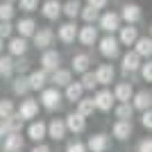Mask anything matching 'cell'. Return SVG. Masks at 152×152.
Returning <instances> with one entry per match:
<instances>
[{
    "label": "cell",
    "mask_w": 152,
    "mask_h": 152,
    "mask_svg": "<svg viewBox=\"0 0 152 152\" xmlns=\"http://www.w3.org/2000/svg\"><path fill=\"white\" fill-rule=\"evenodd\" d=\"M14 91H16L18 95H25L27 91H30V84H27V77H23V75H20L18 80L14 82Z\"/></svg>",
    "instance_id": "cell-37"
},
{
    "label": "cell",
    "mask_w": 152,
    "mask_h": 152,
    "mask_svg": "<svg viewBox=\"0 0 152 152\" xmlns=\"http://www.w3.org/2000/svg\"><path fill=\"white\" fill-rule=\"evenodd\" d=\"M80 84H82V89H93L98 82H95V75H93V73L84 70V73H82V82H80Z\"/></svg>",
    "instance_id": "cell-38"
},
{
    "label": "cell",
    "mask_w": 152,
    "mask_h": 152,
    "mask_svg": "<svg viewBox=\"0 0 152 152\" xmlns=\"http://www.w3.org/2000/svg\"><path fill=\"white\" fill-rule=\"evenodd\" d=\"M45 82H48V75H45V70H34V73L27 77V84H30V89H43Z\"/></svg>",
    "instance_id": "cell-22"
},
{
    "label": "cell",
    "mask_w": 152,
    "mask_h": 152,
    "mask_svg": "<svg viewBox=\"0 0 152 152\" xmlns=\"http://www.w3.org/2000/svg\"><path fill=\"white\" fill-rule=\"evenodd\" d=\"M23 148V136L20 132H7L5 134V143H2V150L5 152H14Z\"/></svg>",
    "instance_id": "cell-7"
},
{
    "label": "cell",
    "mask_w": 152,
    "mask_h": 152,
    "mask_svg": "<svg viewBox=\"0 0 152 152\" xmlns=\"http://www.w3.org/2000/svg\"><path fill=\"white\" fill-rule=\"evenodd\" d=\"M93 109H95V104H93V98H91V100H77V114H82L84 118L93 114Z\"/></svg>",
    "instance_id": "cell-33"
},
{
    "label": "cell",
    "mask_w": 152,
    "mask_h": 152,
    "mask_svg": "<svg viewBox=\"0 0 152 152\" xmlns=\"http://www.w3.org/2000/svg\"><path fill=\"white\" fill-rule=\"evenodd\" d=\"M14 152H20V150H14Z\"/></svg>",
    "instance_id": "cell-51"
},
{
    "label": "cell",
    "mask_w": 152,
    "mask_h": 152,
    "mask_svg": "<svg viewBox=\"0 0 152 152\" xmlns=\"http://www.w3.org/2000/svg\"><path fill=\"white\" fill-rule=\"evenodd\" d=\"M89 64H91V57L89 55H75L73 57V70L75 73H84V70H89Z\"/></svg>",
    "instance_id": "cell-29"
},
{
    "label": "cell",
    "mask_w": 152,
    "mask_h": 152,
    "mask_svg": "<svg viewBox=\"0 0 152 152\" xmlns=\"http://www.w3.org/2000/svg\"><path fill=\"white\" fill-rule=\"evenodd\" d=\"M82 84L80 82H73L70 80L68 84H66V100H70V102H77L80 98H82Z\"/></svg>",
    "instance_id": "cell-24"
},
{
    "label": "cell",
    "mask_w": 152,
    "mask_h": 152,
    "mask_svg": "<svg viewBox=\"0 0 152 152\" xmlns=\"http://www.w3.org/2000/svg\"><path fill=\"white\" fill-rule=\"evenodd\" d=\"M109 136L107 134H95V136H91L89 139V143H86V148H89L91 152H104L109 148Z\"/></svg>",
    "instance_id": "cell-8"
},
{
    "label": "cell",
    "mask_w": 152,
    "mask_h": 152,
    "mask_svg": "<svg viewBox=\"0 0 152 152\" xmlns=\"http://www.w3.org/2000/svg\"><path fill=\"white\" fill-rule=\"evenodd\" d=\"M32 37H34V45H37V48H43V50H45V48H50L52 41H55V34H52V30H48V27L34 32Z\"/></svg>",
    "instance_id": "cell-5"
},
{
    "label": "cell",
    "mask_w": 152,
    "mask_h": 152,
    "mask_svg": "<svg viewBox=\"0 0 152 152\" xmlns=\"http://www.w3.org/2000/svg\"><path fill=\"white\" fill-rule=\"evenodd\" d=\"M150 102H152V93H150V91H139V93L134 95V104H132V107L145 111V109H150Z\"/></svg>",
    "instance_id": "cell-20"
},
{
    "label": "cell",
    "mask_w": 152,
    "mask_h": 152,
    "mask_svg": "<svg viewBox=\"0 0 152 152\" xmlns=\"http://www.w3.org/2000/svg\"><path fill=\"white\" fill-rule=\"evenodd\" d=\"M121 30V39H118V43L121 45H132L136 39H139V32H136V27L127 25V27H118Z\"/></svg>",
    "instance_id": "cell-18"
},
{
    "label": "cell",
    "mask_w": 152,
    "mask_h": 152,
    "mask_svg": "<svg viewBox=\"0 0 152 152\" xmlns=\"http://www.w3.org/2000/svg\"><path fill=\"white\" fill-rule=\"evenodd\" d=\"M25 50H27V41L23 37H16V39L9 41V52H12V55L20 57V55H25Z\"/></svg>",
    "instance_id": "cell-26"
},
{
    "label": "cell",
    "mask_w": 152,
    "mask_h": 152,
    "mask_svg": "<svg viewBox=\"0 0 152 152\" xmlns=\"http://www.w3.org/2000/svg\"><path fill=\"white\" fill-rule=\"evenodd\" d=\"M114 100L118 102H129L132 100V84L129 82H121L114 91Z\"/></svg>",
    "instance_id": "cell-19"
},
{
    "label": "cell",
    "mask_w": 152,
    "mask_h": 152,
    "mask_svg": "<svg viewBox=\"0 0 152 152\" xmlns=\"http://www.w3.org/2000/svg\"><path fill=\"white\" fill-rule=\"evenodd\" d=\"M7 134V127H5V123H2V118H0V136H5Z\"/></svg>",
    "instance_id": "cell-49"
},
{
    "label": "cell",
    "mask_w": 152,
    "mask_h": 152,
    "mask_svg": "<svg viewBox=\"0 0 152 152\" xmlns=\"http://www.w3.org/2000/svg\"><path fill=\"white\" fill-rule=\"evenodd\" d=\"M14 68L18 70V73H25V70L30 68V59H20V61H16V64H14Z\"/></svg>",
    "instance_id": "cell-45"
},
{
    "label": "cell",
    "mask_w": 152,
    "mask_h": 152,
    "mask_svg": "<svg viewBox=\"0 0 152 152\" xmlns=\"http://www.w3.org/2000/svg\"><path fill=\"white\" fill-rule=\"evenodd\" d=\"M98 14H100V9H93L91 5H86L84 9H80V16H82L86 23H91V25H93L95 20H98Z\"/></svg>",
    "instance_id": "cell-34"
},
{
    "label": "cell",
    "mask_w": 152,
    "mask_h": 152,
    "mask_svg": "<svg viewBox=\"0 0 152 152\" xmlns=\"http://www.w3.org/2000/svg\"><path fill=\"white\" fill-rule=\"evenodd\" d=\"M14 16V5L12 2H0V20H12Z\"/></svg>",
    "instance_id": "cell-36"
},
{
    "label": "cell",
    "mask_w": 152,
    "mask_h": 152,
    "mask_svg": "<svg viewBox=\"0 0 152 152\" xmlns=\"http://www.w3.org/2000/svg\"><path fill=\"white\" fill-rule=\"evenodd\" d=\"M95 109H100V111H109L111 109V104H114V93L111 91H100V93L95 95V100H93Z\"/></svg>",
    "instance_id": "cell-9"
},
{
    "label": "cell",
    "mask_w": 152,
    "mask_h": 152,
    "mask_svg": "<svg viewBox=\"0 0 152 152\" xmlns=\"http://www.w3.org/2000/svg\"><path fill=\"white\" fill-rule=\"evenodd\" d=\"M0 50H2V39H0Z\"/></svg>",
    "instance_id": "cell-50"
},
{
    "label": "cell",
    "mask_w": 152,
    "mask_h": 152,
    "mask_svg": "<svg viewBox=\"0 0 152 152\" xmlns=\"http://www.w3.org/2000/svg\"><path fill=\"white\" fill-rule=\"evenodd\" d=\"M80 9H82V5L77 2V0H68L66 5H61V12L68 16V18H75L77 14H80Z\"/></svg>",
    "instance_id": "cell-32"
},
{
    "label": "cell",
    "mask_w": 152,
    "mask_h": 152,
    "mask_svg": "<svg viewBox=\"0 0 152 152\" xmlns=\"http://www.w3.org/2000/svg\"><path fill=\"white\" fill-rule=\"evenodd\" d=\"M139 66H141V57L136 52L123 55V70H125V73H134V70H139Z\"/></svg>",
    "instance_id": "cell-17"
},
{
    "label": "cell",
    "mask_w": 152,
    "mask_h": 152,
    "mask_svg": "<svg viewBox=\"0 0 152 152\" xmlns=\"http://www.w3.org/2000/svg\"><path fill=\"white\" fill-rule=\"evenodd\" d=\"M9 114H14L12 100H0V118H7Z\"/></svg>",
    "instance_id": "cell-39"
},
{
    "label": "cell",
    "mask_w": 152,
    "mask_h": 152,
    "mask_svg": "<svg viewBox=\"0 0 152 152\" xmlns=\"http://www.w3.org/2000/svg\"><path fill=\"white\" fill-rule=\"evenodd\" d=\"M75 37H77V30H75L73 23H64V25L59 27V39H61L64 43H73Z\"/></svg>",
    "instance_id": "cell-23"
},
{
    "label": "cell",
    "mask_w": 152,
    "mask_h": 152,
    "mask_svg": "<svg viewBox=\"0 0 152 152\" xmlns=\"http://www.w3.org/2000/svg\"><path fill=\"white\" fill-rule=\"evenodd\" d=\"M139 152H152V141L150 139L141 141V143H139Z\"/></svg>",
    "instance_id": "cell-46"
},
{
    "label": "cell",
    "mask_w": 152,
    "mask_h": 152,
    "mask_svg": "<svg viewBox=\"0 0 152 152\" xmlns=\"http://www.w3.org/2000/svg\"><path fill=\"white\" fill-rule=\"evenodd\" d=\"M66 152H86V145L80 143V141H73V143L66 145Z\"/></svg>",
    "instance_id": "cell-43"
},
{
    "label": "cell",
    "mask_w": 152,
    "mask_h": 152,
    "mask_svg": "<svg viewBox=\"0 0 152 152\" xmlns=\"http://www.w3.org/2000/svg\"><path fill=\"white\" fill-rule=\"evenodd\" d=\"M12 32H14V25L9 23V20H2V23H0V39L12 37Z\"/></svg>",
    "instance_id": "cell-40"
},
{
    "label": "cell",
    "mask_w": 152,
    "mask_h": 152,
    "mask_svg": "<svg viewBox=\"0 0 152 152\" xmlns=\"http://www.w3.org/2000/svg\"><path fill=\"white\" fill-rule=\"evenodd\" d=\"M141 123H143V127H148V129L152 127V111H150V109H145V111H143V116H141Z\"/></svg>",
    "instance_id": "cell-44"
},
{
    "label": "cell",
    "mask_w": 152,
    "mask_h": 152,
    "mask_svg": "<svg viewBox=\"0 0 152 152\" xmlns=\"http://www.w3.org/2000/svg\"><path fill=\"white\" fill-rule=\"evenodd\" d=\"M93 75H95V82L98 84H111V80H114V66L111 64H102V66H98V70Z\"/></svg>",
    "instance_id": "cell-10"
},
{
    "label": "cell",
    "mask_w": 152,
    "mask_h": 152,
    "mask_svg": "<svg viewBox=\"0 0 152 152\" xmlns=\"http://www.w3.org/2000/svg\"><path fill=\"white\" fill-rule=\"evenodd\" d=\"M14 70V61L12 57H0V75L2 77H9Z\"/></svg>",
    "instance_id": "cell-35"
},
{
    "label": "cell",
    "mask_w": 152,
    "mask_h": 152,
    "mask_svg": "<svg viewBox=\"0 0 152 152\" xmlns=\"http://www.w3.org/2000/svg\"><path fill=\"white\" fill-rule=\"evenodd\" d=\"M41 14H43L45 18H50V20H55L61 14V5H59L57 0H45L43 2V7H41Z\"/></svg>",
    "instance_id": "cell-16"
},
{
    "label": "cell",
    "mask_w": 152,
    "mask_h": 152,
    "mask_svg": "<svg viewBox=\"0 0 152 152\" xmlns=\"http://www.w3.org/2000/svg\"><path fill=\"white\" fill-rule=\"evenodd\" d=\"M139 68H141L143 80H145V82H152V64L148 61V64H143V66H139Z\"/></svg>",
    "instance_id": "cell-42"
},
{
    "label": "cell",
    "mask_w": 152,
    "mask_h": 152,
    "mask_svg": "<svg viewBox=\"0 0 152 152\" xmlns=\"http://www.w3.org/2000/svg\"><path fill=\"white\" fill-rule=\"evenodd\" d=\"M16 30L20 32V37H23V39H27V37H32V34L37 32V23H34L32 18H23V20H18Z\"/></svg>",
    "instance_id": "cell-25"
},
{
    "label": "cell",
    "mask_w": 152,
    "mask_h": 152,
    "mask_svg": "<svg viewBox=\"0 0 152 152\" xmlns=\"http://www.w3.org/2000/svg\"><path fill=\"white\" fill-rule=\"evenodd\" d=\"M89 5L93 7V9H104V7H107V0H89Z\"/></svg>",
    "instance_id": "cell-47"
},
{
    "label": "cell",
    "mask_w": 152,
    "mask_h": 152,
    "mask_svg": "<svg viewBox=\"0 0 152 152\" xmlns=\"http://www.w3.org/2000/svg\"><path fill=\"white\" fill-rule=\"evenodd\" d=\"M32 152H50V148H48V145H37Z\"/></svg>",
    "instance_id": "cell-48"
},
{
    "label": "cell",
    "mask_w": 152,
    "mask_h": 152,
    "mask_svg": "<svg viewBox=\"0 0 152 152\" xmlns=\"http://www.w3.org/2000/svg\"><path fill=\"white\" fill-rule=\"evenodd\" d=\"M37 114H39L37 100H23V104H20V109H18V116H20V118L27 121V118H34Z\"/></svg>",
    "instance_id": "cell-15"
},
{
    "label": "cell",
    "mask_w": 152,
    "mask_h": 152,
    "mask_svg": "<svg viewBox=\"0 0 152 152\" xmlns=\"http://www.w3.org/2000/svg\"><path fill=\"white\" fill-rule=\"evenodd\" d=\"M7 2H12V0H7Z\"/></svg>",
    "instance_id": "cell-52"
},
{
    "label": "cell",
    "mask_w": 152,
    "mask_h": 152,
    "mask_svg": "<svg viewBox=\"0 0 152 152\" xmlns=\"http://www.w3.org/2000/svg\"><path fill=\"white\" fill-rule=\"evenodd\" d=\"M2 123H5L7 132H20V127H23V118L18 114H9L7 118H2Z\"/></svg>",
    "instance_id": "cell-27"
},
{
    "label": "cell",
    "mask_w": 152,
    "mask_h": 152,
    "mask_svg": "<svg viewBox=\"0 0 152 152\" xmlns=\"http://www.w3.org/2000/svg\"><path fill=\"white\" fill-rule=\"evenodd\" d=\"M132 111H134V107L129 102H121V104L116 107V118H118V121H129V118H132Z\"/></svg>",
    "instance_id": "cell-31"
},
{
    "label": "cell",
    "mask_w": 152,
    "mask_h": 152,
    "mask_svg": "<svg viewBox=\"0 0 152 152\" xmlns=\"http://www.w3.org/2000/svg\"><path fill=\"white\" fill-rule=\"evenodd\" d=\"M100 52L107 59H116V57H118V52H121V43H118V39L111 37V34H107V37L100 41Z\"/></svg>",
    "instance_id": "cell-1"
},
{
    "label": "cell",
    "mask_w": 152,
    "mask_h": 152,
    "mask_svg": "<svg viewBox=\"0 0 152 152\" xmlns=\"http://www.w3.org/2000/svg\"><path fill=\"white\" fill-rule=\"evenodd\" d=\"M134 43H136V50H134V52H136L139 57H150V55H152V39L150 37L136 39Z\"/></svg>",
    "instance_id": "cell-21"
},
{
    "label": "cell",
    "mask_w": 152,
    "mask_h": 152,
    "mask_svg": "<svg viewBox=\"0 0 152 152\" xmlns=\"http://www.w3.org/2000/svg\"><path fill=\"white\" fill-rule=\"evenodd\" d=\"M45 136H50V139H55V141H61L64 136H66V123L59 121V118L50 121V125H45Z\"/></svg>",
    "instance_id": "cell-3"
},
{
    "label": "cell",
    "mask_w": 152,
    "mask_h": 152,
    "mask_svg": "<svg viewBox=\"0 0 152 152\" xmlns=\"http://www.w3.org/2000/svg\"><path fill=\"white\" fill-rule=\"evenodd\" d=\"M66 129H70V132H75V134H80V132H84V127H86V121H84V116L82 114H68L66 116Z\"/></svg>",
    "instance_id": "cell-6"
},
{
    "label": "cell",
    "mask_w": 152,
    "mask_h": 152,
    "mask_svg": "<svg viewBox=\"0 0 152 152\" xmlns=\"http://www.w3.org/2000/svg\"><path fill=\"white\" fill-rule=\"evenodd\" d=\"M27 136H30L32 141H41V139H45V123H32L30 125V129H27Z\"/></svg>",
    "instance_id": "cell-28"
},
{
    "label": "cell",
    "mask_w": 152,
    "mask_h": 152,
    "mask_svg": "<svg viewBox=\"0 0 152 152\" xmlns=\"http://www.w3.org/2000/svg\"><path fill=\"white\" fill-rule=\"evenodd\" d=\"M77 37H80V41H82L84 45H93L95 41H98V30H95L91 23H86V27H82V30L77 32Z\"/></svg>",
    "instance_id": "cell-13"
},
{
    "label": "cell",
    "mask_w": 152,
    "mask_h": 152,
    "mask_svg": "<svg viewBox=\"0 0 152 152\" xmlns=\"http://www.w3.org/2000/svg\"><path fill=\"white\" fill-rule=\"evenodd\" d=\"M18 5H20L23 12H34L39 7V0H18Z\"/></svg>",
    "instance_id": "cell-41"
},
{
    "label": "cell",
    "mask_w": 152,
    "mask_h": 152,
    "mask_svg": "<svg viewBox=\"0 0 152 152\" xmlns=\"http://www.w3.org/2000/svg\"><path fill=\"white\" fill-rule=\"evenodd\" d=\"M100 27L104 32H116L118 27H121V16L118 14H114V12H107V14H102L100 16Z\"/></svg>",
    "instance_id": "cell-4"
},
{
    "label": "cell",
    "mask_w": 152,
    "mask_h": 152,
    "mask_svg": "<svg viewBox=\"0 0 152 152\" xmlns=\"http://www.w3.org/2000/svg\"><path fill=\"white\" fill-rule=\"evenodd\" d=\"M41 104H43L45 109H59V104H61V93L57 91V86L55 89H43V93H41Z\"/></svg>",
    "instance_id": "cell-2"
},
{
    "label": "cell",
    "mask_w": 152,
    "mask_h": 152,
    "mask_svg": "<svg viewBox=\"0 0 152 152\" xmlns=\"http://www.w3.org/2000/svg\"><path fill=\"white\" fill-rule=\"evenodd\" d=\"M59 61H61V55H59L57 50H45L43 57H41V66H43V70H55L59 66Z\"/></svg>",
    "instance_id": "cell-11"
},
{
    "label": "cell",
    "mask_w": 152,
    "mask_h": 152,
    "mask_svg": "<svg viewBox=\"0 0 152 152\" xmlns=\"http://www.w3.org/2000/svg\"><path fill=\"white\" fill-rule=\"evenodd\" d=\"M121 16L129 23V25H134L136 20H141V7L134 5V2H127V5L123 7V14H121Z\"/></svg>",
    "instance_id": "cell-12"
},
{
    "label": "cell",
    "mask_w": 152,
    "mask_h": 152,
    "mask_svg": "<svg viewBox=\"0 0 152 152\" xmlns=\"http://www.w3.org/2000/svg\"><path fill=\"white\" fill-rule=\"evenodd\" d=\"M111 132H114V136L118 141H125V139H129V136H132V123L129 121H118L114 125V129H111Z\"/></svg>",
    "instance_id": "cell-14"
},
{
    "label": "cell",
    "mask_w": 152,
    "mask_h": 152,
    "mask_svg": "<svg viewBox=\"0 0 152 152\" xmlns=\"http://www.w3.org/2000/svg\"><path fill=\"white\" fill-rule=\"evenodd\" d=\"M55 86H66L70 82V70H61V68H55V75L50 80Z\"/></svg>",
    "instance_id": "cell-30"
}]
</instances>
